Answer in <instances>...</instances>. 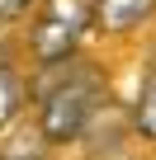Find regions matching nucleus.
Returning <instances> with one entry per match:
<instances>
[{"mask_svg": "<svg viewBox=\"0 0 156 160\" xmlns=\"http://www.w3.org/2000/svg\"><path fill=\"white\" fill-rule=\"evenodd\" d=\"M104 99H109V90L95 66H66L38 99V132L47 141L66 146L90 127V118L104 108Z\"/></svg>", "mask_w": 156, "mask_h": 160, "instance_id": "nucleus-1", "label": "nucleus"}, {"mask_svg": "<svg viewBox=\"0 0 156 160\" xmlns=\"http://www.w3.org/2000/svg\"><path fill=\"white\" fill-rule=\"evenodd\" d=\"M90 28H95V0H43L29 28V52L38 66H62L76 57Z\"/></svg>", "mask_w": 156, "mask_h": 160, "instance_id": "nucleus-2", "label": "nucleus"}, {"mask_svg": "<svg viewBox=\"0 0 156 160\" xmlns=\"http://www.w3.org/2000/svg\"><path fill=\"white\" fill-rule=\"evenodd\" d=\"M156 14V0H95V28L100 33H132L142 19Z\"/></svg>", "mask_w": 156, "mask_h": 160, "instance_id": "nucleus-3", "label": "nucleus"}, {"mask_svg": "<svg viewBox=\"0 0 156 160\" xmlns=\"http://www.w3.org/2000/svg\"><path fill=\"white\" fill-rule=\"evenodd\" d=\"M24 108V80L14 66H0V127H10Z\"/></svg>", "mask_w": 156, "mask_h": 160, "instance_id": "nucleus-4", "label": "nucleus"}, {"mask_svg": "<svg viewBox=\"0 0 156 160\" xmlns=\"http://www.w3.org/2000/svg\"><path fill=\"white\" fill-rule=\"evenodd\" d=\"M132 127L147 137V141H156V71L142 80V90H137V108H132Z\"/></svg>", "mask_w": 156, "mask_h": 160, "instance_id": "nucleus-5", "label": "nucleus"}, {"mask_svg": "<svg viewBox=\"0 0 156 160\" xmlns=\"http://www.w3.org/2000/svg\"><path fill=\"white\" fill-rule=\"evenodd\" d=\"M14 14H24V5H19V0H0V24H5V19H14Z\"/></svg>", "mask_w": 156, "mask_h": 160, "instance_id": "nucleus-6", "label": "nucleus"}, {"mask_svg": "<svg viewBox=\"0 0 156 160\" xmlns=\"http://www.w3.org/2000/svg\"><path fill=\"white\" fill-rule=\"evenodd\" d=\"M19 5H24V10H29V5H38V0H19Z\"/></svg>", "mask_w": 156, "mask_h": 160, "instance_id": "nucleus-7", "label": "nucleus"}]
</instances>
